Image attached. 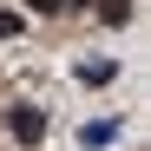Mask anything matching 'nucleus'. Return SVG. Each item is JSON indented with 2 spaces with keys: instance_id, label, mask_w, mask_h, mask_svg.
<instances>
[{
  "instance_id": "obj_1",
  "label": "nucleus",
  "mask_w": 151,
  "mask_h": 151,
  "mask_svg": "<svg viewBox=\"0 0 151 151\" xmlns=\"http://www.w3.org/2000/svg\"><path fill=\"white\" fill-rule=\"evenodd\" d=\"M7 132H13L20 145H40V138H46V112H40V105H13V112H7Z\"/></svg>"
},
{
  "instance_id": "obj_2",
  "label": "nucleus",
  "mask_w": 151,
  "mask_h": 151,
  "mask_svg": "<svg viewBox=\"0 0 151 151\" xmlns=\"http://www.w3.org/2000/svg\"><path fill=\"white\" fill-rule=\"evenodd\" d=\"M112 138H118V118H92V125H79V145H86V151L112 145Z\"/></svg>"
},
{
  "instance_id": "obj_3",
  "label": "nucleus",
  "mask_w": 151,
  "mask_h": 151,
  "mask_svg": "<svg viewBox=\"0 0 151 151\" xmlns=\"http://www.w3.org/2000/svg\"><path fill=\"white\" fill-rule=\"evenodd\" d=\"M112 79H118L112 59H79V86H112Z\"/></svg>"
},
{
  "instance_id": "obj_4",
  "label": "nucleus",
  "mask_w": 151,
  "mask_h": 151,
  "mask_svg": "<svg viewBox=\"0 0 151 151\" xmlns=\"http://www.w3.org/2000/svg\"><path fill=\"white\" fill-rule=\"evenodd\" d=\"M99 20H105V27H125V20H132V0H99Z\"/></svg>"
},
{
  "instance_id": "obj_6",
  "label": "nucleus",
  "mask_w": 151,
  "mask_h": 151,
  "mask_svg": "<svg viewBox=\"0 0 151 151\" xmlns=\"http://www.w3.org/2000/svg\"><path fill=\"white\" fill-rule=\"evenodd\" d=\"M27 13H59V0H20Z\"/></svg>"
},
{
  "instance_id": "obj_5",
  "label": "nucleus",
  "mask_w": 151,
  "mask_h": 151,
  "mask_svg": "<svg viewBox=\"0 0 151 151\" xmlns=\"http://www.w3.org/2000/svg\"><path fill=\"white\" fill-rule=\"evenodd\" d=\"M20 27H27V20H20V13H0V40H13Z\"/></svg>"
}]
</instances>
